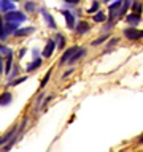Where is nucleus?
I'll return each mask as SVG.
<instances>
[{
    "label": "nucleus",
    "mask_w": 143,
    "mask_h": 152,
    "mask_svg": "<svg viewBox=\"0 0 143 152\" xmlns=\"http://www.w3.org/2000/svg\"><path fill=\"white\" fill-rule=\"evenodd\" d=\"M132 7H133V11H135V14H138V13H142V5L138 3V2H135V3L132 5Z\"/></svg>",
    "instance_id": "obj_16"
},
{
    "label": "nucleus",
    "mask_w": 143,
    "mask_h": 152,
    "mask_svg": "<svg viewBox=\"0 0 143 152\" xmlns=\"http://www.w3.org/2000/svg\"><path fill=\"white\" fill-rule=\"evenodd\" d=\"M84 52H86V49H83V48H81V49H76V51L73 52V56L70 57V60H69V62H70V64H75L76 60L81 59V57L84 56Z\"/></svg>",
    "instance_id": "obj_9"
},
{
    "label": "nucleus",
    "mask_w": 143,
    "mask_h": 152,
    "mask_svg": "<svg viewBox=\"0 0 143 152\" xmlns=\"http://www.w3.org/2000/svg\"><path fill=\"white\" fill-rule=\"evenodd\" d=\"M16 27H18V24H14V22H8V24H7L8 32H14V30H16Z\"/></svg>",
    "instance_id": "obj_17"
},
{
    "label": "nucleus",
    "mask_w": 143,
    "mask_h": 152,
    "mask_svg": "<svg viewBox=\"0 0 143 152\" xmlns=\"http://www.w3.org/2000/svg\"><path fill=\"white\" fill-rule=\"evenodd\" d=\"M89 24L86 22V21H81V22H78L76 24V33H80V35H83V33H86L89 30Z\"/></svg>",
    "instance_id": "obj_6"
},
{
    "label": "nucleus",
    "mask_w": 143,
    "mask_h": 152,
    "mask_svg": "<svg viewBox=\"0 0 143 152\" xmlns=\"http://www.w3.org/2000/svg\"><path fill=\"white\" fill-rule=\"evenodd\" d=\"M11 2H18V0H11Z\"/></svg>",
    "instance_id": "obj_27"
},
{
    "label": "nucleus",
    "mask_w": 143,
    "mask_h": 152,
    "mask_svg": "<svg viewBox=\"0 0 143 152\" xmlns=\"http://www.w3.org/2000/svg\"><path fill=\"white\" fill-rule=\"evenodd\" d=\"M94 21H95V22H103V21H107V16H105L103 11H99V13H95Z\"/></svg>",
    "instance_id": "obj_14"
},
{
    "label": "nucleus",
    "mask_w": 143,
    "mask_h": 152,
    "mask_svg": "<svg viewBox=\"0 0 143 152\" xmlns=\"http://www.w3.org/2000/svg\"><path fill=\"white\" fill-rule=\"evenodd\" d=\"M13 10H14V3L11 0H2L0 2V11L8 13V11H13Z\"/></svg>",
    "instance_id": "obj_3"
},
{
    "label": "nucleus",
    "mask_w": 143,
    "mask_h": 152,
    "mask_svg": "<svg viewBox=\"0 0 143 152\" xmlns=\"http://www.w3.org/2000/svg\"><path fill=\"white\" fill-rule=\"evenodd\" d=\"M24 7H26V11H29V13L35 11V5H33L32 2H27L26 5H24Z\"/></svg>",
    "instance_id": "obj_15"
},
{
    "label": "nucleus",
    "mask_w": 143,
    "mask_h": 152,
    "mask_svg": "<svg viewBox=\"0 0 143 152\" xmlns=\"http://www.w3.org/2000/svg\"><path fill=\"white\" fill-rule=\"evenodd\" d=\"M13 100V95L10 92H3L2 95H0V106H7V104H10V102Z\"/></svg>",
    "instance_id": "obj_5"
},
{
    "label": "nucleus",
    "mask_w": 143,
    "mask_h": 152,
    "mask_svg": "<svg viewBox=\"0 0 143 152\" xmlns=\"http://www.w3.org/2000/svg\"><path fill=\"white\" fill-rule=\"evenodd\" d=\"M127 22L132 24V26H137V24L140 22V16H138V14H135V13L129 14V16H127Z\"/></svg>",
    "instance_id": "obj_12"
},
{
    "label": "nucleus",
    "mask_w": 143,
    "mask_h": 152,
    "mask_svg": "<svg viewBox=\"0 0 143 152\" xmlns=\"http://www.w3.org/2000/svg\"><path fill=\"white\" fill-rule=\"evenodd\" d=\"M78 49L76 46H73V48H70V49H67L65 52H64V56H62V59H60V64H65V62H69L70 60V57L73 56V52Z\"/></svg>",
    "instance_id": "obj_8"
},
{
    "label": "nucleus",
    "mask_w": 143,
    "mask_h": 152,
    "mask_svg": "<svg viewBox=\"0 0 143 152\" xmlns=\"http://www.w3.org/2000/svg\"><path fill=\"white\" fill-rule=\"evenodd\" d=\"M62 13H64V18H65V21H67V26L72 28V27L75 26V18H73V14H72L70 11H67V10H65V11H62Z\"/></svg>",
    "instance_id": "obj_10"
},
{
    "label": "nucleus",
    "mask_w": 143,
    "mask_h": 152,
    "mask_svg": "<svg viewBox=\"0 0 143 152\" xmlns=\"http://www.w3.org/2000/svg\"><path fill=\"white\" fill-rule=\"evenodd\" d=\"M40 65H41V60H40V59H35V60L32 62V64H29V66H27V71H33V70H37Z\"/></svg>",
    "instance_id": "obj_13"
},
{
    "label": "nucleus",
    "mask_w": 143,
    "mask_h": 152,
    "mask_svg": "<svg viewBox=\"0 0 143 152\" xmlns=\"http://www.w3.org/2000/svg\"><path fill=\"white\" fill-rule=\"evenodd\" d=\"M124 35H126L129 40L135 41V40H140V38H142V32L138 30V28L130 27V28H126V30H124Z\"/></svg>",
    "instance_id": "obj_2"
},
{
    "label": "nucleus",
    "mask_w": 143,
    "mask_h": 152,
    "mask_svg": "<svg viewBox=\"0 0 143 152\" xmlns=\"http://www.w3.org/2000/svg\"><path fill=\"white\" fill-rule=\"evenodd\" d=\"M2 66H3V64H2V59H0V73L3 71V68H2Z\"/></svg>",
    "instance_id": "obj_26"
},
{
    "label": "nucleus",
    "mask_w": 143,
    "mask_h": 152,
    "mask_svg": "<svg viewBox=\"0 0 143 152\" xmlns=\"http://www.w3.org/2000/svg\"><path fill=\"white\" fill-rule=\"evenodd\" d=\"M33 30H35V28L33 27H26V28H16V30H14V35L16 37H24V35H29V33H32Z\"/></svg>",
    "instance_id": "obj_11"
},
{
    "label": "nucleus",
    "mask_w": 143,
    "mask_h": 152,
    "mask_svg": "<svg viewBox=\"0 0 143 152\" xmlns=\"http://www.w3.org/2000/svg\"><path fill=\"white\" fill-rule=\"evenodd\" d=\"M45 18H46V21H48V24H49V26H51L52 28H54V27H56V24H54V21H52V18L49 16V14H46V13H45Z\"/></svg>",
    "instance_id": "obj_18"
},
{
    "label": "nucleus",
    "mask_w": 143,
    "mask_h": 152,
    "mask_svg": "<svg viewBox=\"0 0 143 152\" xmlns=\"http://www.w3.org/2000/svg\"><path fill=\"white\" fill-rule=\"evenodd\" d=\"M49 76H51V70L48 71V73L45 75V78H43V81H41V87H43V86H46V83H48V79H49Z\"/></svg>",
    "instance_id": "obj_20"
},
{
    "label": "nucleus",
    "mask_w": 143,
    "mask_h": 152,
    "mask_svg": "<svg viewBox=\"0 0 143 152\" xmlns=\"http://www.w3.org/2000/svg\"><path fill=\"white\" fill-rule=\"evenodd\" d=\"M121 3H122V0H118V2H114L113 5H110V13H111L110 19H113L114 16H116V13L121 10Z\"/></svg>",
    "instance_id": "obj_7"
},
{
    "label": "nucleus",
    "mask_w": 143,
    "mask_h": 152,
    "mask_svg": "<svg viewBox=\"0 0 143 152\" xmlns=\"http://www.w3.org/2000/svg\"><path fill=\"white\" fill-rule=\"evenodd\" d=\"M5 35H7V32H5V27H3L2 18H0V37H2V38H5Z\"/></svg>",
    "instance_id": "obj_19"
},
{
    "label": "nucleus",
    "mask_w": 143,
    "mask_h": 152,
    "mask_svg": "<svg viewBox=\"0 0 143 152\" xmlns=\"http://www.w3.org/2000/svg\"><path fill=\"white\" fill-rule=\"evenodd\" d=\"M107 38H108V37H102V38H97V40H95V41L92 43V45H94V46H97V45H100V43H103L105 40H107Z\"/></svg>",
    "instance_id": "obj_21"
},
{
    "label": "nucleus",
    "mask_w": 143,
    "mask_h": 152,
    "mask_svg": "<svg viewBox=\"0 0 143 152\" xmlns=\"http://www.w3.org/2000/svg\"><path fill=\"white\" fill-rule=\"evenodd\" d=\"M54 48H56L54 40H49V41L46 43L45 49H43V56H45V57H51V56H52V51H54Z\"/></svg>",
    "instance_id": "obj_4"
},
{
    "label": "nucleus",
    "mask_w": 143,
    "mask_h": 152,
    "mask_svg": "<svg viewBox=\"0 0 143 152\" xmlns=\"http://www.w3.org/2000/svg\"><path fill=\"white\" fill-rule=\"evenodd\" d=\"M97 10H99V3H97V2H94V5L89 8V13H94V11H97Z\"/></svg>",
    "instance_id": "obj_22"
},
{
    "label": "nucleus",
    "mask_w": 143,
    "mask_h": 152,
    "mask_svg": "<svg viewBox=\"0 0 143 152\" xmlns=\"http://www.w3.org/2000/svg\"><path fill=\"white\" fill-rule=\"evenodd\" d=\"M11 68V57H8V62H7V71H10Z\"/></svg>",
    "instance_id": "obj_23"
},
{
    "label": "nucleus",
    "mask_w": 143,
    "mask_h": 152,
    "mask_svg": "<svg viewBox=\"0 0 143 152\" xmlns=\"http://www.w3.org/2000/svg\"><path fill=\"white\" fill-rule=\"evenodd\" d=\"M121 152H122V151H121Z\"/></svg>",
    "instance_id": "obj_28"
},
{
    "label": "nucleus",
    "mask_w": 143,
    "mask_h": 152,
    "mask_svg": "<svg viewBox=\"0 0 143 152\" xmlns=\"http://www.w3.org/2000/svg\"><path fill=\"white\" fill-rule=\"evenodd\" d=\"M5 19H7L8 22H14V24H18V22H21L26 19V16H24L22 13H19V11H8L7 14H5Z\"/></svg>",
    "instance_id": "obj_1"
},
{
    "label": "nucleus",
    "mask_w": 143,
    "mask_h": 152,
    "mask_svg": "<svg viewBox=\"0 0 143 152\" xmlns=\"http://www.w3.org/2000/svg\"><path fill=\"white\" fill-rule=\"evenodd\" d=\"M22 81H26V78H19L18 81H14V83H11V84L14 86V84H19V83H22Z\"/></svg>",
    "instance_id": "obj_24"
},
{
    "label": "nucleus",
    "mask_w": 143,
    "mask_h": 152,
    "mask_svg": "<svg viewBox=\"0 0 143 152\" xmlns=\"http://www.w3.org/2000/svg\"><path fill=\"white\" fill-rule=\"evenodd\" d=\"M65 2H67V3H76L78 0H65Z\"/></svg>",
    "instance_id": "obj_25"
}]
</instances>
